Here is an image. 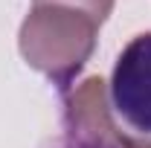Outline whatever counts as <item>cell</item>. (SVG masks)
Returning <instances> with one entry per match:
<instances>
[{"label":"cell","instance_id":"cell-1","mask_svg":"<svg viewBox=\"0 0 151 148\" xmlns=\"http://www.w3.org/2000/svg\"><path fill=\"white\" fill-rule=\"evenodd\" d=\"M96 41L99 23L84 12L64 6H32L20 23L18 50L32 70L64 90L90 61Z\"/></svg>","mask_w":151,"mask_h":148},{"label":"cell","instance_id":"cell-2","mask_svg":"<svg viewBox=\"0 0 151 148\" xmlns=\"http://www.w3.org/2000/svg\"><path fill=\"white\" fill-rule=\"evenodd\" d=\"M113 116L108 84L99 75H87L64 93V122L76 148H151L148 137L125 134Z\"/></svg>","mask_w":151,"mask_h":148},{"label":"cell","instance_id":"cell-3","mask_svg":"<svg viewBox=\"0 0 151 148\" xmlns=\"http://www.w3.org/2000/svg\"><path fill=\"white\" fill-rule=\"evenodd\" d=\"M108 99L131 131L151 137V32L134 35L116 55Z\"/></svg>","mask_w":151,"mask_h":148},{"label":"cell","instance_id":"cell-4","mask_svg":"<svg viewBox=\"0 0 151 148\" xmlns=\"http://www.w3.org/2000/svg\"><path fill=\"white\" fill-rule=\"evenodd\" d=\"M113 3H116V0H32V6H64V9L84 12V15L93 18L99 26L111 18Z\"/></svg>","mask_w":151,"mask_h":148}]
</instances>
